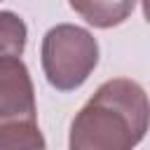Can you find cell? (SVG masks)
Returning a JSON list of instances; mask_svg holds the SVG:
<instances>
[{
	"label": "cell",
	"mask_w": 150,
	"mask_h": 150,
	"mask_svg": "<svg viewBox=\"0 0 150 150\" xmlns=\"http://www.w3.org/2000/svg\"><path fill=\"white\" fill-rule=\"evenodd\" d=\"M150 129V98L129 77L105 80L70 122V150H134Z\"/></svg>",
	"instance_id": "obj_1"
},
{
	"label": "cell",
	"mask_w": 150,
	"mask_h": 150,
	"mask_svg": "<svg viewBox=\"0 0 150 150\" xmlns=\"http://www.w3.org/2000/svg\"><path fill=\"white\" fill-rule=\"evenodd\" d=\"M40 61L47 82L56 91H75L98 66V42L82 26L56 23L42 38Z\"/></svg>",
	"instance_id": "obj_2"
},
{
	"label": "cell",
	"mask_w": 150,
	"mask_h": 150,
	"mask_svg": "<svg viewBox=\"0 0 150 150\" xmlns=\"http://www.w3.org/2000/svg\"><path fill=\"white\" fill-rule=\"evenodd\" d=\"M38 122L35 87L21 56H0V124Z\"/></svg>",
	"instance_id": "obj_3"
},
{
	"label": "cell",
	"mask_w": 150,
	"mask_h": 150,
	"mask_svg": "<svg viewBox=\"0 0 150 150\" xmlns=\"http://www.w3.org/2000/svg\"><path fill=\"white\" fill-rule=\"evenodd\" d=\"M68 5L89 26L112 28V26L124 23L131 16L136 0H68Z\"/></svg>",
	"instance_id": "obj_4"
},
{
	"label": "cell",
	"mask_w": 150,
	"mask_h": 150,
	"mask_svg": "<svg viewBox=\"0 0 150 150\" xmlns=\"http://www.w3.org/2000/svg\"><path fill=\"white\" fill-rule=\"evenodd\" d=\"M0 150H47L38 122L0 124Z\"/></svg>",
	"instance_id": "obj_5"
},
{
	"label": "cell",
	"mask_w": 150,
	"mask_h": 150,
	"mask_svg": "<svg viewBox=\"0 0 150 150\" xmlns=\"http://www.w3.org/2000/svg\"><path fill=\"white\" fill-rule=\"evenodd\" d=\"M26 21L9 9H0V56H21L26 49Z\"/></svg>",
	"instance_id": "obj_6"
},
{
	"label": "cell",
	"mask_w": 150,
	"mask_h": 150,
	"mask_svg": "<svg viewBox=\"0 0 150 150\" xmlns=\"http://www.w3.org/2000/svg\"><path fill=\"white\" fill-rule=\"evenodd\" d=\"M143 2V16H145V21L150 23V0H141Z\"/></svg>",
	"instance_id": "obj_7"
}]
</instances>
